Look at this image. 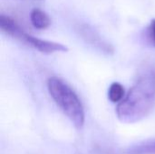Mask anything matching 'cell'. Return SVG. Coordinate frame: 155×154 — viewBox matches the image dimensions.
<instances>
[{"label":"cell","mask_w":155,"mask_h":154,"mask_svg":"<svg viewBox=\"0 0 155 154\" xmlns=\"http://www.w3.org/2000/svg\"><path fill=\"white\" fill-rule=\"evenodd\" d=\"M0 29L5 34L26 44L27 45L44 54H53L55 52H66L68 50V48L62 44L39 39L37 37H35L31 34H26L20 27V25L16 24L15 21H14L12 18L5 15H0Z\"/></svg>","instance_id":"obj_3"},{"label":"cell","mask_w":155,"mask_h":154,"mask_svg":"<svg viewBox=\"0 0 155 154\" xmlns=\"http://www.w3.org/2000/svg\"><path fill=\"white\" fill-rule=\"evenodd\" d=\"M155 103V69L145 70L116 108L118 119L134 123L148 115Z\"/></svg>","instance_id":"obj_1"},{"label":"cell","mask_w":155,"mask_h":154,"mask_svg":"<svg viewBox=\"0 0 155 154\" xmlns=\"http://www.w3.org/2000/svg\"><path fill=\"white\" fill-rule=\"evenodd\" d=\"M47 89L53 100L72 123L77 129L83 128L85 121L84 109L74 91L66 83L57 77L48 79Z\"/></svg>","instance_id":"obj_2"},{"label":"cell","mask_w":155,"mask_h":154,"mask_svg":"<svg viewBox=\"0 0 155 154\" xmlns=\"http://www.w3.org/2000/svg\"><path fill=\"white\" fill-rule=\"evenodd\" d=\"M30 20L32 25L39 30L46 29L51 25V19L49 15L41 9L35 8L31 11Z\"/></svg>","instance_id":"obj_5"},{"label":"cell","mask_w":155,"mask_h":154,"mask_svg":"<svg viewBox=\"0 0 155 154\" xmlns=\"http://www.w3.org/2000/svg\"><path fill=\"white\" fill-rule=\"evenodd\" d=\"M108 98L113 103H119L124 98V86L117 82H114L111 84L108 92Z\"/></svg>","instance_id":"obj_7"},{"label":"cell","mask_w":155,"mask_h":154,"mask_svg":"<svg viewBox=\"0 0 155 154\" xmlns=\"http://www.w3.org/2000/svg\"><path fill=\"white\" fill-rule=\"evenodd\" d=\"M80 33L84 36L86 41H88L93 45H95L96 47L100 48L102 51L106 53H111L114 51V48L107 43H105L100 35H98L94 30L90 29L88 25H82L80 27Z\"/></svg>","instance_id":"obj_4"},{"label":"cell","mask_w":155,"mask_h":154,"mask_svg":"<svg viewBox=\"0 0 155 154\" xmlns=\"http://www.w3.org/2000/svg\"><path fill=\"white\" fill-rule=\"evenodd\" d=\"M130 154H155V139L142 142L132 146L129 150Z\"/></svg>","instance_id":"obj_6"},{"label":"cell","mask_w":155,"mask_h":154,"mask_svg":"<svg viewBox=\"0 0 155 154\" xmlns=\"http://www.w3.org/2000/svg\"><path fill=\"white\" fill-rule=\"evenodd\" d=\"M148 36L153 45L155 46V19H153L150 24V26L148 29Z\"/></svg>","instance_id":"obj_8"}]
</instances>
